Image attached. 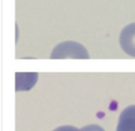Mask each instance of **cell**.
Wrapping results in <instances>:
<instances>
[{
  "label": "cell",
  "instance_id": "cell-1",
  "mask_svg": "<svg viewBox=\"0 0 135 131\" xmlns=\"http://www.w3.org/2000/svg\"><path fill=\"white\" fill-rule=\"evenodd\" d=\"M51 58H89L86 49L76 42L68 41L56 45L51 54Z\"/></svg>",
  "mask_w": 135,
  "mask_h": 131
},
{
  "label": "cell",
  "instance_id": "cell-2",
  "mask_svg": "<svg viewBox=\"0 0 135 131\" xmlns=\"http://www.w3.org/2000/svg\"><path fill=\"white\" fill-rule=\"evenodd\" d=\"M119 43L126 54L135 57V22L123 28L120 33Z\"/></svg>",
  "mask_w": 135,
  "mask_h": 131
},
{
  "label": "cell",
  "instance_id": "cell-3",
  "mask_svg": "<svg viewBox=\"0 0 135 131\" xmlns=\"http://www.w3.org/2000/svg\"><path fill=\"white\" fill-rule=\"evenodd\" d=\"M117 131H135V105L128 106L122 111Z\"/></svg>",
  "mask_w": 135,
  "mask_h": 131
},
{
  "label": "cell",
  "instance_id": "cell-4",
  "mask_svg": "<svg viewBox=\"0 0 135 131\" xmlns=\"http://www.w3.org/2000/svg\"><path fill=\"white\" fill-rule=\"evenodd\" d=\"M81 131H105L103 127H101L98 125H89L83 127Z\"/></svg>",
  "mask_w": 135,
  "mask_h": 131
},
{
  "label": "cell",
  "instance_id": "cell-5",
  "mask_svg": "<svg viewBox=\"0 0 135 131\" xmlns=\"http://www.w3.org/2000/svg\"><path fill=\"white\" fill-rule=\"evenodd\" d=\"M53 131H81V129L74 127L72 125H62V127H57Z\"/></svg>",
  "mask_w": 135,
  "mask_h": 131
}]
</instances>
